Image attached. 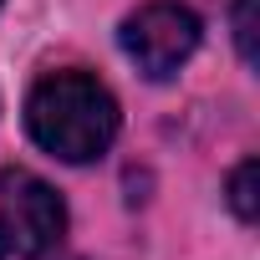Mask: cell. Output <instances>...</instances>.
Here are the masks:
<instances>
[{
	"label": "cell",
	"mask_w": 260,
	"mask_h": 260,
	"mask_svg": "<svg viewBox=\"0 0 260 260\" xmlns=\"http://www.w3.org/2000/svg\"><path fill=\"white\" fill-rule=\"evenodd\" d=\"M31 138L61 164H92L117 138V102L87 72H51L26 97Z\"/></svg>",
	"instance_id": "1"
},
{
	"label": "cell",
	"mask_w": 260,
	"mask_h": 260,
	"mask_svg": "<svg viewBox=\"0 0 260 260\" xmlns=\"http://www.w3.org/2000/svg\"><path fill=\"white\" fill-rule=\"evenodd\" d=\"M67 230L61 194L26 174V169H0V260H41Z\"/></svg>",
	"instance_id": "2"
},
{
	"label": "cell",
	"mask_w": 260,
	"mask_h": 260,
	"mask_svg": "<svg viewBox=\"0 0 260 260\" xmlns=\"http://www.w3.org/2000/svg\"><path fill=\"white\" fill-rule=\"evenodd\" d=\"M199 46V16L179 0H153L138 16L122 21V51L133 56V67L153 82L174 77Z\"/></svg>",
	"instance_id": "3"
},
{
	"label": "cell",
	"mask_w": 260,
	"mask_h": 260,
	"mask_svg": "<svg viewBox=\"0 0 260 260\" xmlns=\"http://www.w3.org/2000/svg\"><path fill=\"white\" fill-rule=\"evenodd\" d=\"M230 204H235V214L250 224L255 219V158H245L235 174H230Z\"/></svg>",
	"instance_id": "4"
},
{
	"label": "cell",
	"mask_w": 260,
	"mask_h": 260,
	"mask_svg": "<svg viewBox=\"0 0 260 260\" xmlns=\"http://www.w3.org/2000/svg\"><path fill=\"white\" fill-rule=\"evenodd\" d=\"M235 41H240V56L255 61V0H235Z\"/></svg>",
	"instance_id": "5"
}]
</instances>
